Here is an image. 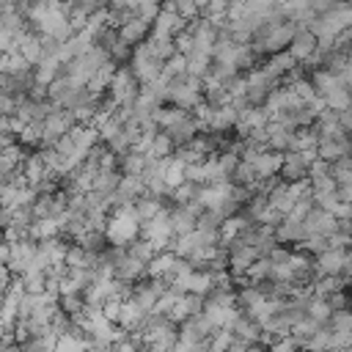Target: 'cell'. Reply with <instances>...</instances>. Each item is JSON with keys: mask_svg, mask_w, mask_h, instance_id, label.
I'll return each mask as SVG.
<instances>
[{"mask_svg": "<svg viewBox=\"0 0 352 352\" xmlns=\"http://www.w3.org/2000/svg\"><path fill=\"white\" fill-rule=\"evenodd\" d=\"M165 289H168V283L162 280V278H140V280H135L132 283V294H129V300L132 302H138L143 311H154V305L160 302V297L165 294Z\"/></svg>", "mask_w": 352, "mask_h": 352, "instance_id": "cell-3", "label": "cell"}, {"mask_svg": "<svg viewBox=\"0 0 352 352\" xmlns=\"http://www.w3.org/2000/svg\"><path fill=\"white\" fill-rule=\"evenodd\" d=\"M135 0H104V8H113V11H135Z\"/></svg>", "mask_w": 352, "mask_h": 352, "instance_id": "cell-19", "label": "cell"}, {"mask_svg": "<svg viewBox=\"0 0 352 352\" xmlns=\"http://www.w3.org/2000/svg\"><path fill=\"white\" fill-rule=\"evenodd\" d=\"M206 3H209V0H195V6H198V14H201V8H204Z\"/></svg>", "mask_w": 352, "mask_h": 352, "instance_id": "cell-20", "label": "cell"}, {"mask_svg": "<svg viewBox=\"0 0 352 352\" xmlns=\"http://www.w3.org/2000/svg\"><path fill=\"white\" fill-rule=\"evenodd\" d=\"M173 151H176V148H173V143L168 140V135H165V132H157V135L151 138V143H148V151H146V154H148L151 160H165V157H170Z\"/></svg>", "mask_w": 352, "mask_h": 352, "instance_id": "cell-14", "label": "cell"}, {"mask_svg": "<svg viewBox=\"0 0 352 352\" xmlns=\"http://www.w3.org/2000/svg\"><path fill=\"white\" fill-rule=\"evenodd\" d=\"M314 160H316V151H314V148H305V151H286V154H280V168H278L280 182H286V184L308 182V168H311Z\"/></svg>", "mask_w": 352, "mask_h": 352, "instance_id": "cell-1", "label": "cell"}, {"mask_svg": "<svg viewBox=\"0 0 352 352\" xmlns=\"http://www.w3.org/2000/svg\"><path fill=\"white\" fill-rule=\"evenodd\" d=\"M72 245H80L82 250H88V253H94V256H99V253H104V248L110 245L107 242V236H104V231H96V228H88L85 234H80Z\"/></svg>", "mask_w": 352, "mask_h": 352, "instance_id": "cell-11", "label": "cell"}, {"mask_svg": "<svg viewBox=\"0 0 352 352\" xmlns=\"http://www.w3.org/2000/svg\"><path fill=\"white\" fill-rule=\"evenodd\" d=\"M267 352H300V344L294 341V336H280V338H272L267 344Z\"/></svg>", "mask_w": 352, "mask_h": 352, "instance_id": "cell-16", "label": "cell"}, {"mask_svg": "<svg viewBox=\"0 0 352 352\" xmlns=\"http://www.w3.org/2000/svg\"><path fill=\"white\" fill-rule=\"evenodd\" d=\"M126 248V256H132L135 261H140V264H148L151 258H154V253H157V248L148 242V239H143V236H135L129 245H124Z\"/></svg>", "mask_w": 352, "mask_h": 352, "instance_id": "cell-12", "label": "cell"}, {"mask_svg": "<svg viewBox=\"0 0 352 352\" xmlns=\"http://www.w3.org/2000/svg\"><path fill=\"white\" fill-rule=\"evenodd\" d=\"M316 36L311 33V30H305V28H297L294 30V36H292V41H289V47H286V52L292 55V60L294 63H302V60H308L314 52H316Z\"/></svg>", "mask_w": 352, "mask_h": 352, "instance_id": "cell-5", "label": "cell"}, {"mask_svg": "<svg viewBox=\"0 0 352 352\" xmlns=\"http://www.w3.org/2000/svg\"><path fill=\"white\" fill-rule=\"evenodd\" d=\"M0 209H3V206H0Z\"/></svg>", "mask_w": 352, "mask_h": 352, "instance_id": "cell-22", "label": "cell"}, {"mask_svg": "<svg viewBox=\"0 0 352 352\" xmlns=\"http://www.w3.org/2000/svg\"><path fill=\"white\" fill-rule=\"evenodd\" d=\"M204 126H201V121L192 116V113H187L184 118H179V121H173L170 126H165L162 132L168 135V140L173 143V148H182V146H190V140L201 132Z\"/></svg>", "mask_w": 352, "mask_h": 352, "instance_id": "cell-4", "label": "cell"}, {"mask_svg": "<svg viewBox=\"0 0 352 352\" xmlns=\"http://www.w3.org/2000/svg\"><path fill=\"white\" fill-rule=\"evenodd\" d=\"M322 104L327 107V110H349V88H336V91H330L324 99H322Z\"/></svg>", "mask_w": 352, "mask_h": 352, "instance_id": "cell-15", "label": "cell"}, {"mask_svg": "<svg viewBox=\"0 0 352 352\" xmlns=\"http://www.w3.org/2000/svg\"><path fill=\"white\" fill-rule=\"evenodd\" d=\"M184 28H187V19H182L173 11H162L160 8V14L151 22V36H179Z\"/></svg>", "mask_w": 352, "mask_h": 352, "instance_id": "cell-7", "label": "cell"}, {"mask_svg": "<svg viewBox=\"0 0 352 352\" xmlns=\"http://www.w3.org/2000/svg\"><path fill=\"white\" fill-rule=\"evenodd\" d=\"M314 151H316V160H322V162H336V160H341V157H352V154H349V151H352L349 135H338V138H330V140H319V143L314 146Z\"/></svg>", "mask_w": 352, "mask_h": 352, "instance_id": "cell-6", "label": "cell"}, {"mask_svg": "<svg viewBox=\"0 0 352 352\" xmlns=\"http://www.w3.org/2000/svg\"><path fill=\"white\" fill-rule=\"evenodd\" d=\"M47 3H52V6H63L66 0H47Z\"/></svg>", "mask_w": 352, "mask_h": 352, "instance_id": "cell-21", "label": "cell"}, {"mask_svg": "<svg viewBox=\"0 0 352 352\" xmlns=\"http://www.w3.org/2000/svg\"><path fill=\"white\" fill-rule=\"evenodd\" d=\"M140 91V82L135 80V74L129 72V66H116L113 69V77H110V85H107V96L116 102V104H126L138 96Z\"/></svg>", "mask_w": 352, "mask_h": 352, "instance_id": "cell-2", "label": "cell"}, {"mask_svg": "<svg viewBox=\"0 0 352 352\" xmlns=\"http://www.w3.org/2000/svg\"><path fill=\"white\" fill-rule=\"evenodd\" d=\"M248 11V3L245 0H228V6H226V22H236L242 14Z\"/></svg>", "mask_w": 352, "mask_h": 352, "instance_id": "cell-17", "label": "cell"}, {"mask_svg": "<svg viewBox=\"0 0 352 352\" xmlns=\"http://www.w3.org/2000/svg\"><path fill=\"white\" fill-rule=\"evenodd\" d=\"M148 33H151V25H148V22H143L140 16H132V19H126V22L118 28V36H121L129 47L143 44V41L148 38Z\"/></svg>", "mask_w": 352, "mask_h": 352, "instance_id": "cell-8", "label": "cell"}, {"mask_svg": "<svg viewBox=\"0 0 352 352\" xmlns=\"http://www.w3.org/2000/svg\"><path fill=\"white\" fill-rule=\"evenodd\" d=\"M201 102L209 107V110H217V107H226L231 102V94L220 85V82H204V91H201Z\"/></svg>", "mask_w": 352, "mask_h": 352, "instance_id": "cell-10", "label": "cell"}, {"mask_svg": "<svg viewBox=\"0 0 352 352\" xmlns=\"http://www.w3.org/2000/svg\"><path fill=\"white\" fill-rule=\"evenodd\" d=\"M160 212H162V204H160L157 198H151V195H140V198H135V214H138L140 223L157 217Z\"/></svg>", "mask_w": 352, "mask_h": 352, "instance_id": "cell-13", "label": "cell"}, {"mask_svg": "<svg viewBox=\"0 0 352 352\" xmlns=\"http://www.w3.org/2000/svg\"><path fill=\"white\" fill-rule=\"evenodd\" d=\"M63 74V63L58 58H44L33 66V80L41 82V85H50L52 80H58Z\"/></svg>", "mask_w": 352, "mask_h": 352, "instance_id": "cell-9", "label": "cell"}, {"mask_svg": "<svg viewBox=\"0 0 352 352\" xmlns=\"http://www.w3.org/2000/svg\"><path fill=\"white\" fill-rule=\"evenodd\" d=\"M14 110H16V102H14L11 96L0 94V118H8V116H14Z\"/></svg>", "mask_w": 352, "mask_h": 352, "instance_id": "cell-18", "label": "cell"}]
</instances>
